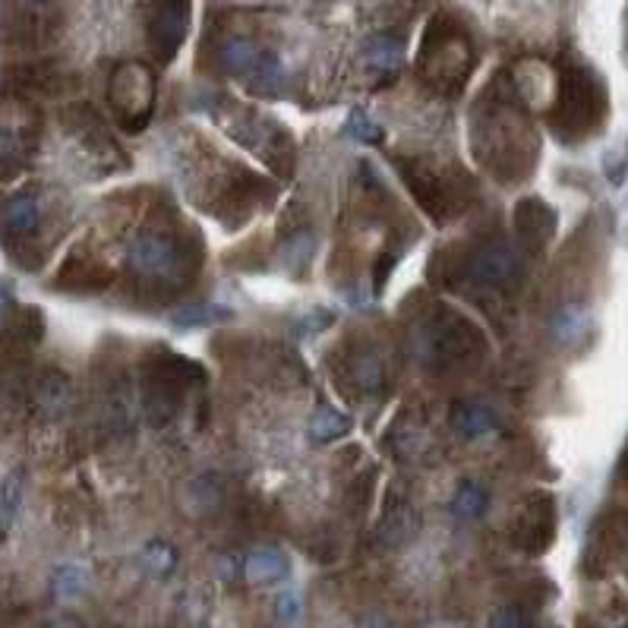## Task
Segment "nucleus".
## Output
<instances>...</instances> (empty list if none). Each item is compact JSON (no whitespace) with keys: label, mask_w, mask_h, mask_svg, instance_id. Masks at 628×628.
I'll return each instance as SVG.
<instances>
[{"label":"nucleus","mask_w":628,"mask_h":628,"mask_svg":"<svg viewBox=\"0 0 628 628\" xmlns=\"http://www.w3.org/2000/svg\"><path fill=\"white\" fill-rule=\"evenodd\" d=\"M508 537L512 543L522 550V553H530V556H540L550 550L553 537H556V499L550 493H530L518 515L512 518V528H508Z\"/></svg>","instance_id":"nucleus-9"},{"label":"nucleus","mask_w":628,"mask_h":628,"mask_svg":"<svg viewBox=\"0 0 628 628\" xmlns=\"http://www.w3.org/2000/svg\"><path fill=\"white\" fill-rule=\"evenodd\" d=\"M231 319V310L228 306H218V303H199V306H184L171 316L174 326H215V323H225Z\"/></svg>","instance_id":"nucleus-27"},{"label":"nucleus","mask_w":628,"mask_h":628,"mask_svg":"<svg viewBox=\"0 0 628 628\" xmlns=\"http://www.w3.org/2000/svg\"><path fill=\"white\" fill-rule=\"evenodd\" d=\"M401 167V177H404V187L411 190V197L420 202V209L430 215L436 225H445L449 215L455 212V197H452V187L449 180H442L430 165L424 162H398Z\"/></svg>","instance_id":"nucleus-12"},{"label":"nucleus","mask_w":628,"mask_h":628,"mask_svg":"<svg viewBox=\"0 0 628 628\" xmlns=\"http://www.w3.org/2000/svg\"><path fill=\"white\" fill-rule=\"evenodd\" d=\"M623 628H628V626H623Z\"/></svg>","instance_id":"nucleus-39"},{"label":"nucleus","mask_w":628,"mask_h":628,"mask_svg":"<svg viewBox=\"0 0 628 628\" xmlns=\"http://www.w3.org/2000/svg\"><path fill=\"white\" fill-rule=\"evenodd\" d=\"M512 222H515V231H518L522 243L528 250L547 247L553 240V234H556V212L543 199H522L515 205Z\"/></svg>","instance_id":"nucleus-15"},{"label":"nucleus","mask_w":628,"mask_h":628,"mask_svg":"<svg viewBox=\"0 0 628 628\" xmlns=\"http://www.w3.org/2000/svg\"><path fill=\"white\" fill-rule=\"evenodd\" d=\"M278 619L285 623V626H294L300 619V596L294 591H281L278 594Z\"/></svg>","instance_id":"nucleus-32"},{"label":"nucleus","mask_w":628,"mask_h":628,"mask_svg":"<svg viewBox=\"0 0 628 628\" xmlns=\"http://www.w3.org/2000/svg\"><path fill=\"white\" fill-rule=\"evenodd\" d=\"M205 379V369L180 354H152L142 369V407L155 430L174 424L190 386Z\"/></svg>","instance_id":"nucleus-5"},{"label":"nucleus","mask_w":628,"mask_h":628,"mask_svg":"<svg viewBox=\"0 0 628 628\" xmlns=\"http://www.w3.org/2000/svg\"><path fill=\"white\" fill-rule=\"evenodd\" d=\"M404 61V41L392 33L373 35L364 48V64L376 73H395Z\"/></svg>","instance_id":"nucleus-19"},{"label":"nucleus","mask_w":628,"mask_h":628,"mask_svg":"<svg viewBox=\"0 0 628 628\" xmlns=\"http://www.w3.org/2000/svg\"><path fill=\"white\" fill-rule=\"evenodd\" d=\"M452 427L462 432L464 439H483V436L497 432L499 420L487 404L462 401V404H455V411H452Z\"/></svg>","instance_id":"nucleus-18"},{"label":"nucleus","mask_w":628,"mask_h":628,"mask_svg":"<svg viewBox=\"0 0 628 628\" xmlns=\"http://www.w3.org/2000/svg\"><path fill=\"white\" fill-rule=\"evenodd\" d=\"M263 54L265 51H260L253 41H247V38H231V41H225V48H222V64H225L228 73L253 76V70L260 66Z\"/></svg>","instance_id":"nucleus-22"},{"label":"nucleus","mask_w":628,"mask_h":628,"mask_svg":"<svg viewBox=\"0 0 628 628\" xmlns=\"http://www.w3.org/2000/svg\"><path fill=\"white\" fill-rule=\"evenodd\" d=\"M108 101L127 133H142L155 114V76L146 64H121L111 73Z\"/></svg>","instance_id":"nucleus-6"},{"label":"nucleus","mask_w":628,"mask_h":628,"mask_svg":"<svg viewBox=\"0 0 628 628\" xmlns=\"http://www.w3.org/2000/svg\"><path fill=\"white\" fill-rule=\"evenodd\" d=\"M361 628H392L382 616H369V619H364V626Z\"/></svg>","instance_id":"nucleus-34"},{"label":"nucleus","mask_w":628,"mask_h":628,"mask_svg":"<svg viewBox=\"0 0 628 628\" xmlns=\"http://www.w3.org/2000/svg\"><path fill=\"white\" fill-rule=\"evenodd\" d=\"M474 70V45L470 35L462 26L439 13L427 26L424 45H420V58H417V73L420 79L432 86L436 92L455 96L462 92L467 76Z\"/></svg>","instance_id":"nucleus-3"},{"label":"nucleus","mask_w":628,"mask_h":628,"mask_svg":"<svg viewBox=\"0 0 628 628\" xmlns=\"http://www.w3.org/2000/svg\"><path fill=\"white\" fill-rule=\"evenodd\" d=\"M20 505H23V470H13L0 483V533L13 528Z\"/></svg>","instance_id":"nucleus-24"},{"label":"nucleus","mask_w":628,"mask_h":628,"mask_svg":"<svg viewBox=\"0 0 628 628\" xmlns=\"http://www.w3.org/2000/svg\"><path fill=\"white\" fill-rule=\"evenodd\" d=\"M7 303H10V294H7V288H0V313L7 310Z\"/></svg>","instance_id":"nucleus-35"},{"label":"nucleus","mask_w":628,"mask_h":628,"mask_svg":"<svg viewBox=\"0 0 628 628\" xmlns=\"http://www.w3.org/2000/svg\"><path fill=\"white\" fill-rule=\"evenodd\" d=\"M351 379L357 386L361 395H376L382 386H386V366H382V357L376 351H366V354H357L354 364H351Z\"/></svg>","instance_id":"nucleus-23"},{"label":"nucleus","mask_w":628,"mask_h":628,"mask_svg":"<svg viewBox=\"0 0 628 628\" xmlns=\"http://www.w3.org/2000/svg\"><path fill=\"white\" fill-rule=\"evenodd\" d=\"M0 171L16 174L26 165L38 139V117L23 101H7L0 108Z\"/></svg>","instance_id":"nucleus-10"},{"label":"nucleus","mask_w":628,"mask_h":628,"mask_svg":"<svg viewBox=\"0 0 628 628\" xmlns=\"http://www.w3.org/2000/svg\"><path fill=\"white\" fill-rule=\"evenodd\" d=\"M45 628H86V626H83L76 616H54V619H51Z\"/></svg>","instance_id":"nucleus-33"},{"label":"nucleus","mask_w":628,"mask_h":628,"mask_svg":"<svg viewBox=\"0 0 628 628\" xmlns=\"http://www.w3.org/2000/svg\"><path fill=\"white\" fill-rule=\"evenodd\" d=\"M23 3H48V0H23Z\"/></svg>","instance_id":"nucleus-36"},{"label":"nucleus","mask_w":628,"mask_h":628,"mask_svg":"<svg viewBox=\"0 0 628 628\" xmlns=\"http://www.w3.org/2000/svg\"><path fill=\"white\" fill-rule=\"evenodd\" d=\"M344 432H351V420H348V414H341L335 407H319L310 420L313 442H331V439H341Z\"/></svg>","instance_id":"nucleus-25"},{"label":"nucleus","mask_w":628,"mask_h":628,"mask_svg":"<svg viewBox=\"0 0 628 628\" xmlns=\"http://www.w3.org/2000/svg\"><path fill=\"white\" fill-rule=\"evenodd\" d=\"M474 152L499 184H518L537 162V139L528 136L522 99L499 92V83L474 108Z\"/></svg>","instance_id":"nucleus-1"},{"label":"nucleus","mask_w":628,"mask_h":628,"mask_svg":"<svg viewBox=\"0 0 628 628\" xmlns=\"http://www.w3.org/2000/svg\"><path fill=\"white\" fill-rule=\"evenodd\" d=\"M348 136L351 139H357V142H364V146H379L382 142V127L366 114L364 108H357V111H351V117H348Z\"/></svg>","instance_id":"nucleus-28"},{"label":"nucleus","mask_w":628,"mask_h":628,"mask_svg":"<svg viewBox=\"0 0 628 628\" xmlns=\"http://www.w3.org/2000/svg\"><path fill=\"white\" fill-rule=\"evenodd\" d=\"M86 585H89V575H86V568H79V565H64V568L54 572V591L61 596L83 594Z\"/></svg>","instance_id":"nucleus-30"},{"label":"nucleus","mask_w":628,"mask_h":628,"mask_svg":"<svg viewBox=\"0 0 628 628\" xmlns=\"http://www.w3.org/2000/svg\"><path fill=\"white\" fill-rule=\"evenodd\" d=\"M243 575L250 585H278L281 578H288V560L278 550H256L247 556Z\"/></svg>","instance_id":"nucleus-20"},{"label":"nucleus","mask_w":628,"mask_h":628,"mask_svg":"<svg viewBox=\"0 0 628 628\" xmlns=\"http://www.w3.org/2000/svg\"><path fill=\"white\" fill-rule=\"evenodd\" d=\"M417 354L436 373L462 369L487 354V338L462 313H436L417 331Z\"/></svg>","instance_id":"nucleus-4"},{"label":"nucleus","mask_w":628,"mask_h":628,"mask_svg":"<svg viewBox=\"0 0 628 628\" xmlns=\"http://www.w3.org/2000/svg\"><path fill=\"white\" fill-rule=\"evenodd\" d=\"M420 530V515L414 508V502L407 497H401L398 490H392L386 497V508H382V518L376 525V533L386 547H401L407 543L414 533Z\"/></svg>","instance_id":"nucleus-16"},{"label":"nucleus","mask_w":628,"mask_h":628,"mask_svg":"<svg viewBox=\"0 0 628 628\" xmlns=\"http://www.w3.org/2000/svg\"><path fill=\"white\" fill-rule=\"evenodd\" d=\"M490 628H530V619L522 606H499L490 619Z\"/></svg>","instance_id":"nucleus-31"},{"label":"nucleus","mask_w":628,"mask_h":628,"mask_svg":"<svg viewBox=\"0 0 628 628\" xmlns=\"http://www.w3.org/2000/svg\"><path fill=\"white\" fill-rule=\"evenodd\" d=\"M588 329H591V319H588V310L581 303H565V306H560V313L553 316V338L560 344H565V348L581 344Z\"/></svg>","instance_id":"nucleus-21"},{"label":"nucleus","mask_w":628,"mask_h":628,"mask_svg":"<svg viewBox=\"0 0 628 628\" xmlns=\"http://www.w3.org/2000/svg\"><path fill=\"white\" fill-rule=\"evenodd\" d=\"M99 414L101 427H108L114 436L133 432V389L127 373H114L108 376V382H101Z\"/></svg>","instance_id":"nucleus-13"},{"label":"nucleus","mask_w":628,"mask_h":628,"mask_svg":"<svg viewBox=\"0 0 628 628\" xmlns=\"http://www.w3.org/2000/svg\"><path fill=\"white\" fill-rule=\"evenodd\" d=\"M610 111L603 79L591 66L565 64L556 79V101L550 111V127L563 142H581L594 136Z\"/></svg>","instance_id":"nucleus-2"},{"label":"nucleus","mask_w":628,"mask_h":628,"mask_svg":"<svg viewBox=\"0 0 628 628\" xmlns=\"http://www.w3.org/2000/svg\"><path fill=\"white\" fill-rule=\"evenodd\" d=\"M33 407L41 420H64L73 407V382L64 369H45L33 382Z\"/></svg>","instance_id":"nucleus-14"},{"label":"nucleus","mask_w":628,"mask_h":628,"mask_svg":"<svg viewBox=\"0 0 628 628\" xmlns=\"http://www.w3.org/2000/svg\"><path fill=\"white\" fill-rule=\"evenodd\" d=\"M41 228V199L35 193H13L0 202V234L33 237Z\"/></svg>","instance_id":"nucleus-17"},{"label":"nucleus","mask_w":628,"mask_h":628,"mask_svg":"<svg viewBox=\"0 0 628 628\" xmlns=\"http://www.w3.org/2000/svg\"><path fill=\"white\" fill-rule=\"evenodd\" d=\"M487 490L480 487V483H474V480H467L459 487V493L452 497V512L462 518V522H474V518H480L483 512H487Z\"/></svg>","instance_id":"nucleus-26"},{"label":"nucleus","mask_w":628,"mask_h":628,"mask_svg":"<svg viewBox=\"0 0 628 628\" xmlns=\"http://www.w3.org/2000/svg\"><path fill=\"white\" fill-rule=\"evenodd\" d=\"M190 29V0H152L149 3V45L159 64H171Z\"/></svg>","instance_id":"nucleus-11"},{"label":"nucleus","mask_w":628,"mask_h":628,"mask_svg":"<svg viewBox=\"0 0 628 628\" xmlns=\"http://www.w3.org/2000/svg\"><path fill=\"white\" fill-rule=\"evenodd\" d=\"M436 628H452V626H436Z\"/></svg>","instance_id":"nucleus-37"},{"label":"nucleus","mask_w":628,"mask_h":628,"mask_svg":"<svg viewBox=\"0 0 628 628\" xmlns=\"http://www.w3.org/2000/svg\"><path fill=\"white\" fill-rule=\"evenodd\" d=\"M626 51H628V38H626Z\"/></svg>","instance_id":"nucleus-38"},{"label":"nucleus","mask_w":628,"mask_h":628,"mask_svg":"<svg viewBox=\"0 0 628 628\" xmlns=\"http://www.w3.org/2000/svg\"><path fill=\"white\" fill-rule=\"evenodd\" d=\"M462 278L483 291H512L525 278V256L508 240H487L464 256Z\"/></svg>","instance_id":"nucleus-8"},{"label":"nucleus","mask_w":628,"mask_h":628,"mask_svg":"<svg viewBox=\"0 0 628 628\" xmlns=\"http://www.w3.org/2000/svg\"><path fill=\"white\" fill-rule=\"evenodd\" d=\"M174 550L162 543V540H155V543H149L146 547V553H142V565H146V572L152 575V578H165L167 572L174 568Z\"/></svg>","instance_id":"nucleus-29"},{"label":"nucleus","mask_w":628,"mask_h":628,"mask_svg":"<svg viewBox=\"0 0 628 628\" xmlns=\"http://www.w3.org/2000/svg\"><path fill=\"white\" fill-rule=\"evenodd\" d=\"M127 263L142 278H174V275H193L199 268V250L187 253L180 240L165 231H139L130 240Z\"/></svg>","instance_id":"nucleus-7"}]
</instances>
